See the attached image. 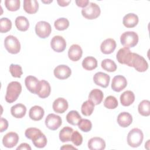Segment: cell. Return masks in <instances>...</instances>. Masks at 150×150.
<instances>
[{
    "label": "cell",
    "mask_w": 150,
    "mask_h": 150,
    "mask_svg": "<svg viewBox=\"0 0 150 150\" xmlns=\"http://www.w3.org/2000/svg\"><path fill=\"white\" fill-rule=\"evenodd\" d=\"M75 2L78 6L83 8L86 7L89 4V1L88 0H77L75 1Z\"/></svg>",
    "instance_id": "f6af8a7d"
},
{
    "label": "cell",
    "mask_w": 150,
    "mask_h": 150,
    "mask_svg": "<svg viewBox=\"0 0 150 150\" xmlns=\"http://www.w3.org/2000/svg\"><path fill=\"white\" fill-rule=\"evenodd\" d=\"M60 149H77L74 146L71 145H64L60 148Z\"/></svg>",
    "instance_id": "c3c4849f"
},
{
    "label": "cell",
    "mask_w": 150,
    "mask_h": 150,
    "mask_svg": "<svg viewBox=\"0 0 150 150\" xmlns=\"http://www.w3.org/2000/svg\"><path fill=\"white\" fill-rule=\"evenodd\" d=\"M73 129L70 127H64L59 132V139L62 142L71 141V137L73 132Z\"/></svg>",
    "instance_id": "4dcf8cb0"
},
{
    "label": "cell",
    "mask_w": 150,
    "mask_h": 150,
    "mask_svg": "<svg viewBox=\"0 0 150 150\" xmlns=\"http://www.w3.org/2000/svg\"><path fill=\"white\" fill-rule=\"evenodd\" d=\"M139 113L145 117L150 115V102L149 100H144L138 105V107Z\"/></svg>",
    "instance_id": "d6a6232c"
},
{
    "label": "cell",
    "mask_w": 150,
    "mask_h": 150,
    "mask_svg": "<svg viewBox=\"0 0 150 150\" xmlns=\"http://www.w3.org/2000/svg\"><path fill=\"white\" fill-rule=\"evenodd\" d=\"M103 91L99 89L95 88L90 91L88 95V100L93 102L94 105H98L103 101Z\"/></svg>",
    "instance_id": "4316f807"
},
{
    "label": "cell",
    "mask_w": 150,
    "mask_h": 150,
    "mask_svg": "<svg viewBox=\"0 0 150 150\" xmlns=\"http://www.w3.org/2000/svg\"><path fill=\"white\" fill-rule=\"evenodd\" d=\"M54 76L60 80H64L69 78L71 74V70L67 65L61 64L57 66L53 71Z\"/></svg>",
    "instance_id": "4fadbf2b"
},
{
    "label": "cell",
    "mask_w": 150,
    "mask_h": 150,
    "mask_svg": "<svg viewBox=\"0 0 150 150\" xmlns=\"http://www.w3.org/2000/svg\"><path fill=\"white\" fill-rule=\"evenodd\" d=\"M25 83L28 90L32 93L38 94L40 88V81L33 76H28L25 78Z\"/></svg>",
    "instance_id": "30bf717a"
},
{
    "label": "cell",
    "mask_w": 150,
    "mask_h": 150,
    "mask_svg": "<svg viewBox=\"0 0 150 150\" xmlns=\"http://www.w3.org/2000/svg\"><path fill=\"white\" fill-rule=\"evenodd\" d=\"M93 80L96 85L103 88H106L110 83V77L105 73L99 71L94 75Z\"/></svg>",
    "instance_id": "9a60e30c"
},
{
    "label": "cell",
    "mask_w": 150,
    "mask_h": 150,
    "mask_svg": "<svg viewBox=\"0 0 150 150\" xmlns=\"http://www.w3.org/2000/svg\"><path fill=\"white\" fill-rule=\"evenodd\" d=\"M104 105L108 109H114L118 106V101L114 96H109L105 99Z\"/></svg>",
    "instance_id": "74e56055"
},
{
    "label": "cell",
    "mask_w": 150,
    "mask_h": 150,
    "mask_svg": "<svg viewBox=\"0 0 150 150\" xmlns=\"http://www.w3.org/2000/svg\"><path fill=\"white\" fill-rule=\"evenodd\" d=\"M39 9V4L36 0H24L23 9L29 14L35 13Z\"/></svg>",
    "instance_id": "cb8c5ba5"
},
{
    "label": "cell",
    "mask_w": 150,
    "mask_h": 150,
    "mask_svg": "<svg viewBox=\"0 0 150 150\" xmlns=\"http://www.w3.org/2000/svg\"><path fill=\"white\" fill-rule=\"evenodd\" d=\"M0 124H1V129H0L1 132H2L7 129L8 127V122L5 118L1 117Z\"/></svg>",
    "instance_id": "ee69618b"
},
{
    "label": "cell",
    "mask_w": 150,
    "mask_h": 150,
    "mask_svg": "<svg viewBox=\"0 0 150 150\" xmlns=\"http://www.w3.org/2000/svg\"><path fill=\"white\" fill-rule=\"evenodd\" d=\"M116 45V42L113 39L108 38L101 43L100 49L104 54H111L115 49Z\"/></svg>",
    "instance_id": "e0dca14e"
},
{
    "label": "cell",
    "mask_w": 150,
    "mask_h": 150,
    "mask_svg": "<svg viewBox=\"0 0 150 150\" xmlns=\"http://www.w3.org/2000/svg\"><path fill=\"white\" fill-rule=\"evenodd\" d=\"M138 35L133 31L124 32L120 37L121 43L124 47L130 48L135 46L138 42Z\"/></svg>",
    "instance_id": "3957f363"
},
{
    "label": "cell",
    "mask_w": 150,
    "mask_h": 150,
    "mask_svg": "<svg viewBox=\"0 0 150 150\" xmlns=\"http://www.w3.org/2000/svg\"><path fill=\"white\" fill-rule=\"evenodd\" d=\"M117 120L120 126L125 128L131 124L132 122V117L129 112H122L118 114Z\"/></svg>",
    "instance_id": "ffe728a7"
},
{
    "label": "cell",
    "mask_w": 150,
    "mask_h": 150,
    "mask_svg": "<svg viewBox=\"0 0 150 150\" xmlns=\"http://www.w3.org/2000/svg\"><path fill=\"white\" fill-rule=\"evenodd\" d=\"M51 91V87L49 82L45 80L40 81V88L38 93V95L40 98H45L47 97Z\"/></svg>",
    "instance_id": "484cf974"
},
{
    "label": "cell",
    "mask_w": 150,
    "mask_h": 150,
    "mask_svg": "<svg viewBox=\"0 0 150 150\" xmlns=\"http://www.w3.org/2000/svg\"><path fill=\"white\" fill-rule=\"evenodd\" d=\"M54 26L58 30H64L69 27V21L67 18H60L54 21Z\"/></svg>",
    "instance_id": "d590c367"
},
{
    "label": "cell",
    "mask_w": 150,
    "mask_h": 150,
    "mask_svg": "<svg viewBox=\"0 0 150 150\" xmlns=\"http://www.w3.org/2000/svg\"><path fill=\"white\" fill-rule=\"evenodd\" d=\"M144 139L142 131L139 128H133L128 134L127 143L133 148H137L141 145Z\"/></svg>",
    "instance_id": "7a4b0ae2"
},
{
    "label": "cell",
    "mask_w": 150,
    "mask_h": 150,
    "mask_svg": "<svg viewBox=\"0 0 150 150\" xmlns=\"http://www.w3.org/2000/svg\"><path fill=\"white\" fill-rule=\"evenodd\" d=\"M94 109V104L90 100L84 101L81 108V113L85 116H90L92 114Z\"/></svg>",
    "instance_id": "836d02e7"
},
{
    "label": "cell",
    "mask_w": 150,
    "mask_h": 150,
    "mask_svg": "<svg viewBox=\"0 0 150 150\" xmlns=\"http://www.w3.org/2000/svg\"><path fill=\"white\" fill-rule=\"evenodd\" d=\"M132 56V53L130 51L129 49L127 47H123L120 49L117 53V61L123 64L128 66Z\"/></svg>",
    "instance_id": "9c48e42d"
},
{
    "label": "cell",
    "mask_w": 150,
    "mask_h": 150,
    "mask_svg": "<svg viewBox=\"0 0 150 150\" xmlns=\"http://www.w3.org/2000/svg\"><path fill=\"white\" fill-rule=\"evenodd\" d=\"M88 147L91 150H103L105 148V142L100 137H93L89 139Z\"/></svg>",
    "instance_id": "d6986e66"
},
{
    "label": "cell",
    "mask_w": 150,
    "mask_h": 150,
    "mask_svg": "<svg viewBox=\"0 0 150 150\" xmlns=\"http://www.w3.org/2000/svg\"><path fill=\"white\" fill-rule=\"evenodd\" d=\"M12 28L11 21L7 18H2L0 19V32L6 33L11 30Z\"/></svg>",
    "instance_id": "8d00e7d4"
},
{
    "label": "cell",
    "mask_w": 150,
    "mask_h": 150,
    "mask_svg": "<svg viewBox=\"0 0 150 150\" xmlns=\"http://www.w3.org/2000/svg\"><path fill=\"white\" fill-rule=\"evenodd\" d=\"M71 141L75 146H80L83 142V137L77 131H74L71 135Z\"/></svg>",
    "instance_id": "b9f144b4"
},
{
    "label": "cell",
    "mask_w": 150,
    "mask_h": 150,
    "mask_svg": "<svg viewBox=\"0 0 150 150\" xmlns=\"http://www.w3.org/2000/svg\"><path fill=\"white\" fill-rule=\"evenodd\" d=\"M58 4L61 6H67L69 3H70L71 1H66V0H58L57 1Z\"/></svg>",
    "instance_id": "7dc6e473"
},
{
    "label": "cell",
    "mask_w": 150,
    "mask_h": 150,
    "mask_svg": "<svg viewBox=\"0 0 150 150\" xmlns=\"http://www.w3.org/2000/svg\"><path fill=\"white\" fill-rule=\"evenodd\" d=\"M101 67L105 71L108 72H113L117 70V65L111 59H105L101 62Z\"/></svg>",
    "instance_id": "e575fe53"
},
{
    "label": "cell",
    "mask_w": 150,
    "mask_h": 150,
    "mask_svg": "<svg viewBox=\"0 0 150 150\" xmlns=\"http://www.w3.org/2000/svg\"><path fill=\"white\" fill-rule=\"evenodd\" d=\"M127 85L125 77L121 75H117L113 77L111 83V88L116 92H120L124 89Z\"/></svg>",
    "instance_id": "7c38bea8"
},
{
    "label": "cell",
    "mask_w": 150,
    "mask_h": 150,
    "mask_svg": "<svg viewBox=\"0 0 150 150\" xmlns=\"http://www.w3.org/2000/svg\"><path fill=\"white\" fill-rule=\"evenodd\" d=\"M45 114L44 110L39 105H35L30 108L29 112V116L33 121H39L42 119Z\"/></svg>",
    "instance_id": "7402d4cb"
},
{
    "label": "cell",
    "mask_w": 150,
    "mask_h": 150,
    "mask_svg": "<svg viewBox=\"0 0 150 150\" xmlns=\"http://www.w3.org/2000/svg\"><path fill=\"white\" fill-rule=\"evenodd\" d=\"M101 10L100 6L94 2H89L88 5L81 10L82 15L86 19H94L100 15Z\"/></svg>",
    "instance_id": "5b68a950"
},
{
    "label": "cell",
    "mask_w": 150,
    "mask_h": 150,
    "mask_svg": "<svg viewBox=\"0 0 150 150\" xmlns=\"http://www.w3.org/2000/svg\"><path fill=\"white\" fill-rule=\"evenodd\" d=\"M81 119L80 115L76 110H71L66 115L67 121L72 125H77Z\"/></svg>",
    "instance_id": "1f68e13d"
},
{
    "label": "cell",
    "mask_w": 150,
    "mask_h": 150,
    "mask_svg": "<svg viewBox=\"0 0 150 150\" xmlns=\"http://www.w3.org/2000/svg\"><path fill=\"white\" fill-rule=\"evenodd\" d=\"M45 122L49 129L54 131L60 127L62 124V120L59 115L52 113L47 115Z\"/></svg>",
    "instance_id": "ba28073f"
},
{
    "label": "cell",
    "mask_w": 150,
    "mask_h": 150,
    "mask_svg": "<svg viewBox=\"0 0 150 150\" xmlns=\"http://www.w3.org/2000/svg\"><path fill=\"white\" fill-rule=\"evenodd\" d=\"M26 112V107L22 104H17L13 105L11 108V112L12 116L16 118H23Z\"/></svg>",
    "instance_id": "603a6c76"
},
{
    "label": "cell",
    "mask_w": 150,
    "mask_h": 150,
    "mask_svg": "<svg viewBox=\"0 0 150 150\" xmlns=\"http://www.w3.org/2000/svg\"><path fill=\"white\" fill-rule=\"evenodd\" d=\"M19 141V136L17 133L14 132H9L7 133L2 138V144L4 146L11 148H13L18 144Z\"/></svg>",
    "instance_id": "5bb4252c"
},
{
    "label": "cell",
    "mask_w": 150,
    "mask_h": 150,
    "mask_svg": "<svg viewBox=\"0 0 150 150\" xmlns=\"http://www.w3.org/2000/svg\"><path fill=\"white\" fill-rule=\"evenodd\" d=\"M4 46L6 50L11 54H17L21 50V44L19 40L13 35H9L5 38Z\"/></svg>",
    "instance_id": "8992f818"
},
{
    "label": "cell",
    "mask_w": 150,
    "mask_h": 150,
    "mask_svg": "<svg viewBox=\"0 0 150 150\" xmlns=\"http://www.w3.org/2000/svg\"><path fill=\"white\" fill-rule=\"evenodd\" d=\"M32 141L35 146L38 148H44L47 144V138L42 131L36 134L32 139Z\"/></svg>",
    "instance_id": "83f0119b"
},
{
    "label": "cell",
    "mask_w": 150,
    "mask_h": 150,
    "mask_svg": "<svg viewBox=\"0 0 150 150\" xmlns=\"http://www.w3.org/2000/svg\"><path fill=\"white\" fill-rule=\"evenodd\" d=\"M82 66L86 70H92L97 67V60L92 56L85 57L82 62Z\"/></svg>",
    "instance_id": "f546056e"
},
{
    "label": "cell",
    "mask_w": 150,
    "mask_h": 150,
    "mask_svg": "<svg viewBox=\"0 0 150 150\" xmlns=\"http://www.w3.org/2000/svg\"><path fill=\"white\" fill-rule=\"evenodd\" d=\"M35 32L39 38L45 39L50 35L52 28L48 22L46 21H39L36 24Z\"/></svg>",
    "instance_id": "52a82bcc"
},
{
    "label": "cell",
    "mask_w": 150,
    "mask_h": 150,
    "mask_svg": "<svg viewBox=\"0 0 150 150\" xmlns=\"http://www.w3.org/2000/svg\"><path fill=\"white\" fill-rule=\"evenodd\" d=\"M50 46L54 51L59 53L62 52L66 47V42L62 36L57 35L53 36L52 39Z\"/></svg>",
    "instance_id": "8fae6325"
},
{
    "label": "cell",
    "mask_w": 150,
    "mask_h": 150,
    "mask_svg": "<svg viewBox=\"0 0 150 150\" xmlns=\"http://www.w3.org/2000/svg\"><path fill=\"white\" fill-rule=\"evenodd\" d=\"M9 71L14 77L20 78L23 74L22 67L20 65L11 64L9 66Z\"/></svg>",
    "instance_id": "60d3db41"
},
{
    "label": "cell",
    "mask_w": 150,
    "mask_h": 150,
    "mask_svg": "<svg viewBox=\"0 0 150 150\" xmlns=\"http://www.w3.org/2000/svg\"><path fill=\"white\" fill-rule=\"evenodd\" d=\"M40 131H41L38 128H36L35 127H30V128H28V129H26L25 135L27 138H28L29 139H32L33 138V137L36 134H37L38 133H39Z\"/></svg>",
    "instance_id": "7bdbcfd3"
},
{
    "label": "cell",
    "mask_w": 150,
    "mask_h": 150,
    "mask_svg": "<svg viewBox=\"0 0 150 150\" xmlns=\"http://www.w3.org/2000/svg\"><path fill=\"white\" fill-rule=\"evenodd\" d=\"M138 21L139 19L136 14L129 13L124 16L122 23L125 27L131 28L135 27L138 24Z\"/></svg>",
    "instance_id": "44dd1931"
},
{
    "label": "cell",
    "mask_w": 150,
    "mask_h": 150,
    "mask_svg": "<svg viewBox=\"0 0 150 150\" xmlns=\"http://www.w3.org/2000/svg\"><path fill=\"white\" fill-rule=\"evenodd\" d=\"M135 101V95L130 90H127L120 96V101L123 106H129Z\"/></svg>",
    "instance_id": "d4e9b609"
},
{
    "label": "cell",
    "mask_w": 150,
    "mask_h": 150,
    "mask_svg": "<svg viewBox=\"0 0 150 150\" xmlns=\"http://www.w3.org/2000/svg\"><path fill=\"white\" fill-rule=\"evenodd\" d=\"M83 54V50L81 47L77 44L72 45L68 50L69 58L73 61L76 62L80 60Z\"/></svg>",
    "instance_id": "2e32d148"
},
{
    "label": "cell",
    "mask_w": 150,
    "mask_h": 150,
    "mask_svg": "<svg viewBox=\"0 0 150 150\" xmlns=\"http://www.w3.org/2000/svg\"><path fill=\"white\" fill-rule=\"evenodd\" d=\"M128 66L134 67L139 72H144L148 69V64L146 60L142 56L135 53H132Z\"/></svg>",
    "instance_id": "277c9868"
},
{
    "label": "cell",
    "mask_w": 150,
    "mask_h": 150,
    "mask_svg": "<svg viewBox=\"0 0 150 150\" xmlns=\"http://www.w3.org/2000/svg\"><path fill=\"white\" fill-rule=\"evenodd\" d=\"M21 2L19 0H5V5L8 10L16 11L20 8Z\"/></svg>",
    "instance_id": "f35d334b"
},
{
    "label": "cell",
    "mask_w": 150,
    "mask_h": 150,
    "mask_svg": "<svg viewBox=\"0 0 150 150\" xmlns=\"http://www.w3.org/2000/svg\"><path fill=\"white\" fill-rule=\"evenodd\" d=\"M22 91V86L18 81H12L9 83L6 88L5 100L9 103L15 101Z\"/></svg>",
    "instance_id": "6da1fadb"
},
{
    "label": "cell",
    "mask_w": 150,
    "mask_h": 150,
    "mask_svg": "<svg viewBox=\"0 0 150 150\" xmlns=\"http://www.w3.org/2000/svg\"><path fill=\"white\" fill-rule=\"evenodd\" d=\"M16 28L22 32L26 31L29 27V22L28 19L23 16H18L15 21Z\"/></svg>",
    "instance_id": "f1b7e54d"
},
{
    "label": "cell",
    "mask_w": 150,
    "mask_h": 150,
    "mask_svg": "<svg viewBox=\"0 0 150 150\" xmlns=\"http://www.w3.org/2000/svg\"><path fill=\"white\" fill-rule=\"evenodd\" d=\"M68 102L67 101L62 97L56 98L53 103L52 107L53 110L57 113H63L68 108Z\"/></svg>",
    "instance_id": "ac0fdd59"
},
{
    "label": "cell",
    "mask_w": 150,
    "mask_h": 150,
    "mask_svg": "<svg viewBox=\"0 0 150 150\" xmlns=\"http://www.w3.org/2000/svg\"><path fill=\"white\" fill-rule=\"evenodd\" d=\"M16 149H26V150H31V147L28 144L22 143L19 146L17 147Z\"/></svg>",
    "instance_id": "bcb514c9"
},
{
    "label": "cell",
    "mask_w": 150,
    "mask_h": 150,
    "mask_svg": "<svg viewBox=\"0 0 150 150\" xmlns=\"http://www.w3.org/2000/svg\"><path fill=\"white\" fill-rule=\"evenodd\" d=\"M79 128L84 132H89L92 128L91 122L87 119H81L79 124Z\"/></svg>",
    "instance_id": "ab89813d"
}]
</instances>
